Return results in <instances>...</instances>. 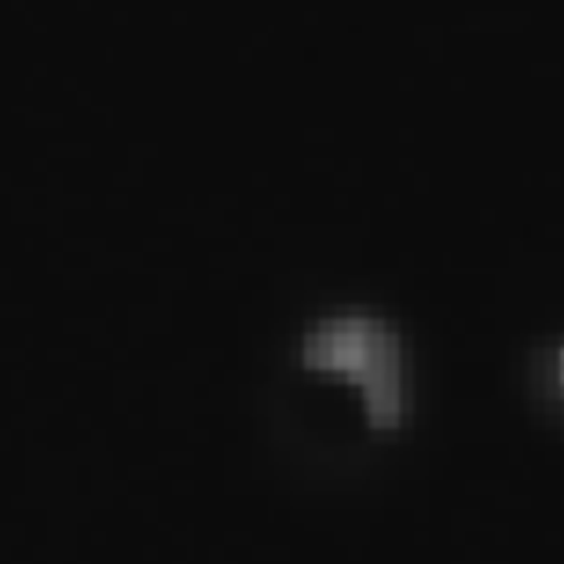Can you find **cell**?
I'll list each match as a JSON object with an SVG mask.
<instances>
[{
	"mask_svg": "<svg viewBox=\"0 0 564 564\" xmlns=\"http://www.w3.org/2000/svg\"><path fill=\"white\" fill-rule=\"evenodd\" d=\"M304 359L315 370L341 375L364 392L375 425H397L408 403L403 389V356L397 334L370 315H334L323 319L304 341Z\"/></svg>",
	"mask_w": 564,
	"mask_h": 564,
	"instance_id": "cell-1",
	"label": "cell"
},
{
	"mask_svg": "<svg viewBox=\"0 0 564 564\" xmlns=\"http://www.w3.org/2000/svg\"><path fill=\"white\" fill-rule=\"evenodd\" d=\"M557 370H561V381H564V352H561V367Z\"/></svg>",
	"mask_w": 564,
	"mask_h": 564,
	"instance_id": "cell-2",
	"label": "cell"
}]
</instances>
